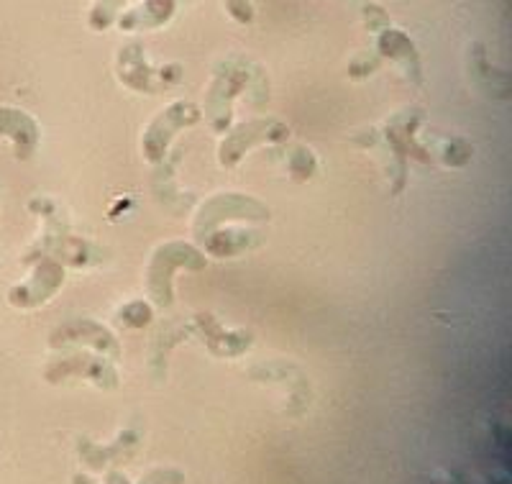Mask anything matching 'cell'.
Returning <instances> with one entry per match:
<instances>
[{
  "mask_svg": "<svg viewBox=\"0 0 512 484\" xmlns=\"http://www.w3.org/2000/svg\"><path fill=\"white\" fill-rule=\"evenodd\" d=\"M208 267V257L198 244L185 239H169L159 244L146 264V292L149 300L159 310H169L175 305V275L180 269L203 272Z\"/></svg>",
  "mask_w": 512,
  "mask_h": 484,
  "instance_id": "6da1fadb",
  "label": "cell"
},
{
  "mask_svg": "<svg viewBox=\"0 0 512 484\" xmlns=\"http://www.w3.org/2000/svg\"><path fill=\"white\" fill-rule=\"evenodd\" d=\"M272 218V210L264 200L246 193H216L205 198L192 216V236L195 241L216 228L228 223H251V226H264Z\"/></svg>",
  "mask_w": 512,
  "mask_h": 484,
  "instance_id": "7a4b0ae2",
  "label": "cell"
},
{
  "mask_svg": "<svg viewBox=\"0 0 512 484\" xmlns=\"http://www.w3.org/2000/svg\"><path fill=\"white\" fill-rule=\"evenodd\" d=\"M251 88V70L241 62H221L210 75L203 100V118L216 134H223L233 123V103Z\"/></svg>",
  "mask_w": 512,
  "mask_h": 484,
  "instance_id": "3957f363",
  "label": "cell"
},
{
  "mask_svg": "<svg viewBox=\"0 0 512 484\" xmlns=\"http://www.w3.org/2000/svg\"><path fill=\"white\" fill-rule=\"evenodd\" d=\"M203 121V111L200 105H195L192 100H175L169 103L164 111H159L152 121L146 123L144 134H141V154L152 167L167 162L169 144L175 141V136L180 131L192 129Z\"/></svg>",
  "mask_w": 512,
  "mask_h": 484,
  "instance_id": "277c9868",
  "label": "cell"
},
{
  "mask_svg": "<svg viewBox=\"0 0 512 484\" xmlns=\"http://www.w3.org/2000/svg\"><path fill=\"white\" fill-rule=\"evenodd\" d=\"M287 139H290V129L277 118H251V121L231 123L218 141V164L223 170H233L256 146L282 144Z\"/></svg>",
  "mask_w": 512,
  "mask_h": 484,
  "instance_id": "5b68a950",
  "label": "cell"
},
{
  "mask_svg": "<svg viewBox=\"0 0 512 484\" xmlns=\"http://www.w3.org/2000/svg\"><path fill=\"white\" fill-rule=\"evenodd\" d=\"M41 257L54 259L64 269H90L103 262V249L93 241L72 234L70 226H57L44 228V234L24 254V264H31Z\"/></svg>",
  "mask_w": 512,
  "mask_h": 484,
  "instance_id": "8992f818",
  "label": "cell"
},
{
  "mask_svg": "<svg viewBox=\"0 0 512 484\" xmlns=\"http://www.w3.org/2000/svg\"><path fill=\"white\" fill-rule=\"evenodd\" d=\"M44 380L49 385H62V382L70 380H88L105 392L118 390V385H121V377H118L111 359H105V356L95 354V351L72 349H62V354L54 356L52 362L44 367Z\"/></svg>",
  "mask_w": 512,
  "mask_h": 484,
  "instance_id": "52a82bcc",
  "label": "cell"
},
{
  "mask_svg": "<svg viewBox=\"0 0 512 484\" xmlns=\"http://www.w3.org/2000/svg\"><path fill=\"white\" fill-rule=\"evenodd\" d=\"M116 77L126 85L128 90H134V93H144L152 95L159 93L164 88H175L177 82H180L182 70L177 65H167L162 70L146 59V52L141 44L131 41L126 47L118 49L116 54Z\"/></svg>",
  "mask_w": 512,
  "mask_h": 484,
  "instance_id": "ba28073f",
  "label": "cell"
},
{
  "mask_svg": "<svg viewBox=\"0 0 512 484\" xmlns=\"http://www.w3.org/2000/svg\"><path fill=\"white\" fill-rule=\"evenodd\" d=\"M47 346L52 351L62 349H77V346H85V349L95 351V354L118 362L121 359V341H118L116 333L105 323L95 321V318H72V321H64L49 333Z\"/></svg>",
  "mask_w": 512,
  "mask_h": 484,
  "instance_id": "9c48e42d",
  "label": "cell"
},
{
  "mask_svg": "<svg viewBox=\"0 0 512 484\" xmlns=\"http://www.w3.org/2000/svg\"><path fill=\"white\" fill-rule=\"evenodd\" d=\"M29 267L31 275L8 290V305L16 310H36L47 305L62 290L67 277V269L49 257L34 259Z\"/></svg>",
  "mask_w": 512,
  "mask_h": 484,
  "instance_id": "30bf717a",
  "label": "cell"
},
{
  "mask_svg": "<svg viewBox=\"0 0 512 484\" xmlns=\"http://www.w3.org/2000/svg\"><path fill=\"white\" fill-rule=\"evenodd\" d=\"M190 331L218 359H239L254 346V333L249 328H226L208 310H198L192 315Z\"/></svg>",
  "mask_w": 512,
  "mask_h": 484,
  "instance_id": "8fae6325",
  "label": "cell"
},
{
  "mask_svg": "<svg viewBox=\"0 0 512 484\" xmlns=\"http://www.w3.org/2000/svg\"><path fill=\"white\" fill-rule=\"evenodd\" d=\"M141 438L136 431H121L111 444H95L90 438H77V451H80V459L85 461V467L95 469H108L123 464V461L134 459L136 449H139Z\"/></svg>",
  "mask_w": 512,
  "mask_h": 484,
  "instance_id": "7c38bea8",
  "label": "cell"
},
{
  "mask_svg": "<svg viewBox=\"0 0 512 484\" xmlns=\"http://www.w3.org/2000/svg\"><path fill=\"white\" fill-rule=\"evenodd\" d=\"M0 136L11 139L18 162H29L39 149L41 131L31 113L13 108V105H0Z\"/></svg>",
  "mask_w": 512,
  "mask_h": 484,
  "instance_id": "4fadbf2b",
  "label": "cell"
},
{
  "mask_svg": "<svg viewBox=\"0 0 512 484\" xmlns=\"http://www.w3.org/2000/svg\"><path fill=\"white\" fill-rule=\"evenodd\" d=\"M264 234L262 228H228L221 226L216 231L205 234L203 239L195 241V244L203 249L205 257H216V259H231L239 257L244 251L256 249L262 244Z\"/></svg>",
  "mask_w": 512,
  "mask_h": 484,
  "instance_id": "5bb4252c",
  "label": "cell"
},
{
  "mask_svg": "<svg viewBox=\"0 0 512 484\" xmlns=\"http://www.w3.org/2000/svg\"><path fill=\"white\" fill-rule=\"evenodd\" d=\"M177 13V0H141L139 6L123 8L116 26L126 34L139 31H157L167 26Z\"/></svg>",
  "mask_w": 512,
  "mask_h": 484,
  "instance_id": "9a60e30c",
  "label": "cell"
},
{
  "mask_svg": "<svg viewBox=\"0 0 512 484\" xmlns=\"http://www.w3.org/2000/svg\"><path fill=\"white\" fill-rule=\"evenodd\" d=\"M379 52H382L384 57L395 59L400 67H405V70H408V77H410V70H413L415 82H420L418 54H415V49H413V41L402 34V31L384 29L382 36H379Z\"/></svg>",
  "mask_w": 512,
  "mask_h": 484,
  "instance_id": "2e32d148",
  "label": "cell"
},
{
  "mask_svg": "<svg viewBox=\"0 0 512 484\" xmlns=\"http://www.w3.org/2000/svg\"><path fill=\"white\" fill-rule=\"evenodd\" d=\"M192 331H190V323L187 326H177V328H167L164 333H159L157 341H154V349H152V372L157 374V377H162L164 372H167V356L169 351L175 349V346H180L182 341L190 339Z\"/></svg>",
  "mask_w": 512,
  "mask_h": 484,
  "instance_id": "e0dca14e",
  "label": "cell"
},
{
  "mask_svg": "<svg viewBox=\"0 0 512 484\" xmlns=\"http://www.w3.org/2000/svg\"><path fill=\"white\" fill-rule=\"evenodd\" d=\"M116 321L118 326L128 328V331H141V328L152 326L154 321V308L149 300H128V303H123L121 308H118L116 313Z\"/></svg>",
  "mask_w": 512,
  "mask_h": 484,
  "instance_id": "ac0fdd59",
  "label": "cell"
},
{
  "mask_svg": "<svg viewBox=\"0 0 512 484\" xmlns=\"http://www.w3.org/2000/svg\"><path fill=\"white\" fill-rule=\"evenodd\" d=\"M318 172V157L308 146H292L287 154V175L292 182H308Z\"/></svg>",
  "mask_w": 512,
  "mask_h": 484,
  "instance_id": "d6986e66",
  "label": "cell"
},
{
  "mask_svg": "<svg viewBox=\"0 0 512 484\" xmlns=\"http://www.w3.org/2000/svg\"><path fill=\"white\" fill-rule=\"evenodd\" d=\"M128 0H93L88 11V26L93 31H108L118 21Z\"/></svg>",
  "mask_w": 512,
  "mask_h": 484,
  "instance_id": "ffe728a7",
  "label": "cell"
},
{
  "mask_svg": "<svg viewBox=\"0 0 512 484\" xmlns=\"http://www.w3.org/2000/svg\"><path fill=\"white\" fill-rule=\"evenodd\" d=\"M226 3L228 16L241 26L254 24V6H251V0H223Z\"/></svg>",
  "mask_w": 512,
  "mask_h": 484,
  "instance_id": "44dd1931",
  "label": "cell"
},
{
  "mask_svg": "<svg viewBox=\"0 0 512 484\" xmlns=\"http://www.w3.org/2000/svg\"><path fill=\"white\" fill-rule=\"evenodd\" d=\"M185 482V474L180 472V469H152V472L146 474L144 479H141V484H182Z\"/></svg>",
  "mask_w": 512,
  "mask_h": 484,
  "instance_id": "7402d4cb",
  "label": "cell"
},
{
  "mask_svg": "<svg viewBox=\"0 0 512 484\" xmlns=\"http://www.w3.org/2000/svg\"><path fill=\"white\" fill-rule=\"evenodd\" d=\"M72 484H98V482H95L93 477H88V474H75Z\"/></svg>",
  "mask_w": 512,
  "mask_h": 484,
  "instance_id": "603a6c76",
  "label": "cell"
}]
</instances>
